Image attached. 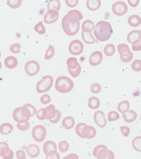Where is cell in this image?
<instances>
[{"mask_svg":"<svg viewBox=\"0 0 141 159\" xmlns=\"http://www.w3.org/2000/svg\"><path fill=\"white\" fill-rule=\"evenodd\" d=\"M94 33L95 38L100 42L108 40L113 33L110 23L105 21H100L96 23Z\"/></svg>","mask_w":141,"mask_h":159,"instance_id":"obj_1","label":"cell"},{"mask_svg":"<svg viewBox=\"0 0 141 159\" xmlns=\"http://www.w3.org/2000/svg\"><path fill=\"white\" fill-rule=\"evenodd\" d=\"M74 86V82L68 77H59L55 80V88L61 93H67L70 92Z\"/></svg>","mask_w":141,"mask_h":159,"instance_id":"obj_2","label":"cell"},{"mask_svg":"<svg viewBox=\"0 0 141 159\" xmlns=\"http://www.w3.org/2000/svg\"><path fill=\"white\" fill-rule=\"evenodd\" d=\"M54 78L50 75L42 77V80L37 83L36 90L39 93H44L49 91L53 86Z\"/></svg>","mask_w":141,"mask_h":159,"instance_id":"obj_3","label":"cell"},{"mask_svg":"<svg viewBox=\"0 0 141 159\" xmlns=\"http://www.w3.org/2000/svg\"><path fill=\"white\" fill-rule=\"evenodd\" d=\"M93 154L98 159H114V153L112 151L108 150L107 147L104 145L96 146L93 151Z\"/></svg>","mask_w":141,"mask_h":159,"instance_id":"obj_4","label":"cell"},{"mask_svg":"<svg viewBox=\"0 0 141 159\" xmlns=\"http://www.w3.org/2000/svg\"><path fill=\"white\" fill-rule=\"evenodd\" d=\"M80 23H68L64 17L62 20V26L65 34L69 36H73L78 33L80 29Z\"/></svg>","mask_w":141,"mask_h":159,"instance_id":"obj_5","label":"cell"},{"mask_svg":"<svg viewBox=\"0 0 141 159\" xmlns=\"http://www.w3.org/2000/svg\"><path fill=\"white\" fill-rule=\"evenodd\" d=\"M32 134L34 139L37 142H42L45 139L46 130L45 126L39 125L33 128Z\"/></svg>","mask_w":141,"mask_h":159,"instance_id":"obj_6","label":"cell"},{"mask_svg":"<svg viewBox=\"0 0 141 159\" xmlns=\"http://www.w3.org/2000/svg\"><path fill=\"white\" fill-rule=\"evenodd\" d=\"M24 69L25 73L29 76H34L39 72L40 66L38 62L33 60L25 63Z\"/></svg>","mask_w":141,"mask_h":159,"instance_id":"obj_7","label":"cell"},{"mask_svg":"<svg viewBox=\"0 0 141 159\" xmlns=\"http://www.w3.org/2000/svg\"><path fill=\"white\" fill-rule=\"evenodd\" d=\"M128 6L125 2L118 1L115 2L112 7L113 13L117 16L125 15L128 11Z\"/></svg>","mask_w":141,"mask_h":159,"instance_id":"obj_8","label":"cell"},{"mask_svg":"<svg viewBox=\"0 0 141 159\" xmlns=\"http://www.w3.org/2000/svg\"><path fill=\"white\" fill-rule=\"evenodd\" d=\"M83 43L79 40H74L71 42L69 45L68 50L73 55H78L82 54L84 50Z\"/></svg>","mask_w":141,"mask_h":159,"instance_id":"obj_9","label":"cell"},{"mask_svg":"<svg viewBox=\"0 0 141 159\" xmlns=\"http://www.w3.org/2000/svg\"><path fill=\"white\" fill-rule=\"evenodd\" d=\"M43 149L44 153L46 155V158H52L57 153V146L53 141H47L44 143Z\"/></svg>","mask_w":141,"mask_h":159,"instance_id":"obj_10","label":"cell"},{"mask_svg":"<svg viewBox=\"0 0 141 159\" xmlns=\"http://www.w3.org/2000/svg\"><path fill=\"white\" fill-rule=\"evenodd\" d=\"M68 23H77L83 19V16L80 11L77 10H71L64 16Z\"/></svg>","mask_w":141,"mask_h":159,"instance_id":"obj_11","label":"cell"},{"mask_svg":"<svg viewBox=\"0 0 141 159\" xmlns=\"http://www.w3.org/2000/svg\"><path fill=\"white\" fill-rule=\"evenodd\" d=\"M59 14L57 10L50 9L48 10L44 16V22L46 24H53L58 20Z\"/></svg>","mask_w":141,"mask_h":159,"instance_id":"obj_12","label":"cell"},{"mask_svg":"<svg viewBox=\"0 0 141 159\" xmlns=\"http://www.w3.org/2000/svg\"><path fill=\"white\" fill-rule=\"evenodd\" d=\"M36 109L34 106L30 104H26L21 108V113L23 116L25 118H29L34 116L36 114Z\"/></svg>","mask_w":141,"mask_h":159,"instance_id":"obj_13","label":"cell"},{"mask_svg":"<svg viewBox=\"0 0 141 159\" xmlns=\"http://www.w3.org/2000/svg\"><path fill=\"white\" fill-rule=\"evenodd\" d=\"M94 120L95 124L101 128L104 127L107 124L104 113L101 111H96L94 113Z\"/></svg>","mask_w":141,"mask_h":159,"instance_id":"obj_14","label":"cell"},{"mask_svg":"<svg viewBox=\"0 0 141 159\" xmlns=\"http://www.w3.org/2000/svg\"><path fill=\"white\" fill-rule=\"evenodd\" d=\"M42 114L44 119L46 120H52L54 118L56 114V110L55 106L51 104L46 107L45 108H43Z\"/></svg>","mask_w":141,"mask_h":159,"instance_id":"obj_15","label":"cell"},{"mask_svg":"<svg viewBox=\"0 0 141 159\" xmlns=\"http://www.w3.org/2000/svg\"><path fill=\"white\" fill-rule=\"evenodd\" d=\"M141 39V30H135L131 31L127 35L128 42L132 44H135L139 42Z\"/></svg>","mask_w":141,"mask_h":159,"instance_id":"obj_16","label":"cell"},{"mask_svg":"<svg viewBox=\"0 0 141 159\" xmlns=\"http://www.w3.org/2000/svg\"><path fill=\"white\" fill-rule=\"evenodd\" d=\"M103 55L102 52L99 51H95L92 53L89 58L90 64L93 66H96L102 62Z\"/></svg>","mask_w":141,"mask_h":159,"instance_id":"obj_17","label":"cell"},{"mask_svg":"<svg viewBox=\"0 0 141 159\" xmlns=\"http://www.w3.org/2000/svg\"><path fill=\"white\" fill-rule=\"evenodd\" d=\"M96 131L95 128L91 125H85L82 131V134L84 139H91L95 137Z\"/></svg>","mask_w":141,"mask_h":159,"instance_id":"obj_18","label":"cell"},{"mask_svg":"<svg viewBox=\"0 0 141 159\" xmlns=\"http://www.w3.org/2000/svg\"><path fill=\"white\" fill-rule=\"evenodd\" d=\"M21 108L18 107L15 108L13 111V116L14 120L18 123H25L29 121V118L23 116L21 113Z\"/></svg>","mask_w":141,"mask_h":159,"instance_id":"obj_19","label":"cell"},{"mask_svg":"<svg viewBox=\"0 0 141 159\" xmlns=\"http://www.w3.org/2000/svg\"><path fill=\"white\" fill-rule=\"evenodd\" d=\"M40 148L36 144H31L28 146L26 150L27 155L31 158H36L40 154Z\"/></svg>","mask_w":141,"mask_h":159,"instance_id":"obj_20","label":"cell"},{"mask_svg":"<svg viewBox=\"0 0 141 159\" xmlns=\"http://www.w3.org/2000/svg\"><path fill=\"white\" fill-rule=\"evenodd\" d=\"M123 118L126 123H131L134 122L137 117V114L132 110H129L126 113L122 114Z\"/></svg>","mask_w":141,"mask_h":159,"instance_id":"obj_21","label":"cell"},{"mask_svg":"<svg viewBox=\"0 0 141 159\" xmlns=\"http://www.w3.org/2000/svg\"><path fill=\"white\" fill-rule=\"evenodd\" d=\"M4 63L6 67L10 69H13L17 66L18 62L15 57L10 56L5 58Z\"/></svg>","mask_w":141,"mask_h":159,"instance_id":"obj_22","label":"cell"},{"mask_svg":"<svg viewBox=\"0 0 141 159\" xmlns=\"http://www.w3.org/2000/svg\"><path fill=\"white\" fill-rule=\"evenodd\" d=\"M117 49L120 56L123 57L127 56L131 52L129 47L127 44H119L117 45Z\"/></svg>","mask_w":141,"mask_h":159,"instance_id":"obj_23","label":"cell"},{"mask_svg":"<svg viewBox=\"0 0 141 159\" xmlns=\"http://www.w3.org/2000/svg\"><path fill=\"white\" fill-rule=\"evenodd\" d=\"M82 31L84 33H90L94 30L95 25L93 21L87 20L84 21L82 23Z\"/></svg>","mask_w":141,"mask_h":159,"instance_id":"obj_24","label":"cell"},{"mask_svg":"<svg viewBox=\"0 0 141 159\" xmlns=\"http://www.w3.org/2000/svg\"><path fill=\"white\" fill-rule=\"evenodd\" d=\"M75 124L74 118L73 116H67L63 119L62 122V126L66 129L73 128Z\"/></svg>","mask_w":141,"mask_h":159,"instance_id":"obj_25","label":"cell"},{"mask_svg":"<svg viewBox=\"0 0 141 159\" xmlns=\"http://www.w3.org/2000/svg\"><path fill=\"white\" fill-rule=\"evenodd\" d=\"M86 4L89 10L95 11L100 7L101 2L100 0H87Z\"/></svg>","mask_w":141,"mask_h":159,"instance_id":"obj_26","label":"cell"},{"mask_svg":"<svg viewBox=\"0 0 141 159\" xmlns=\"http://www.w3.org/2000/svg\"><path fill=\"white\" fill-rule=\"evenodd\" d=\"M128 23L131 26L136 27L139 26L141 23V18L139 16L133 15L130 16L128 19Z\"/></svg>","mask_w":141,"mask_h":159,"instance_id":"obj_27","label":"cell"},{"mask_svg":"<svg viewBox=\"0 0 141 159\" xmlns=\"http://www.w3.org/2000/svg\"><path fill=\"white\" fill-rule=\"evenodd\" d=\"M82 39L86 44H93L96 42L92 33H86L82 31Z\"/></svg>","mask_w":141,"mask_h":159,"instance_id":"obj_28","label":"cell"},{"mask_svg":"<svg viewBox=\"0 0 141 159\" xmlns=\"http://www.w3.org/2000/svg\"><path fill=\"white\" fill-rule=\"evenodd\" d=\"M14 127L9 123H4L0 126V133L4 135H7L12 132Z\"/></svg>","mask_w":141,"mask_h":159,"instance_id":"obj_29","label":"cell"},{"mask_svg":"<svg viewBox=\"0 0 141 159\" xmlns=\"http://www.w3.org/2000/svg\"><path fill=\"white\" fill-rule=\"evenodd\" d=\"M100 102L99 100L95 96L91 97L89 99L88 105L92 109H96L99 107Z\"/></svg>","mask_w":141,"mask_h":159,"instance_id":"obj_30","label":"cell"},{"mask_svg":"<svg viewBox=\"0 0 141 159\" xmlns=\"http://www.w3.org/2000/svg\"><path fill=\"white\" fill-rule=\"evenodd\" d=\"M130 104L129 102L127 101L121 102L118 104L117 109L120 113H126L130 108Z\"/></svg>","mask_w":141,"mask_h":159,"instance_id":"obj_31","label":"cell"},{"mask_svg":"<svg viewBox=\"0 0 141 159\" xmlns=\"http://www.w3.org/2000/svg\"><path fill=\"white\" fill-rule=\"evenodd\" d=\"M61 7L60 2L59 0H50L47 4V9H55L59 11Z\"/></svg>","mask_w":141,"mask_h":159,"instance_id":"obj_32","label":"cell"},{"mask_svg":"<svg viewBox=\"0 0 141 159\" xmlns=\"http://www.w3.org/2000/svg\"><path fill=\"white\" fill-rule=\"evenodd\" d=\"M116 51L115 46L112 44H108L105 47L104 52L105 55L108 57L113 56Z\"/></svg>","mask_w":141,"mask_h":159,"instance_id":"obj_33","label":"cell"},{"mask_svg":"<svg viewBox=\"0 0 141 159\" xmlns=\"http://www.w3.org/2000/svg\"><path fill=\"white\" fill-rule=\"evenodd\" d=\"M67 65L69 68L74 70L77 67L79 64L77 59L74 57H69L67 61Z\"/></svg>","mask_w":141,"mask_h":159,"instance_id":"obj_34","label":"cell"},{"mask_svg":"<svg viewBox=\"0 0 141 159\" xmlns=\"http://www.w3.org/2000/svg\"><path fill=\"white\" fill-rule=\"evenodd\" d=\"M10 151L9 147L6 142H0V156L3 157L6 155Z\"/></svg>","mask_w":141,"mask_h":159,"instance_id":"obj_35","label":"cell"},{"mask_svg":"<svg viewBox=\"0 0 141 159\" xmlns=\"http://www.w3.org/2000/svg\"><path fill=\"white\" fill-rule=\"evenodd\" d=\"M133 148L138 152H141V136L136 137L132 142Z\"/></svg>","mask_w":141,"mask_h":159,"instance_id":"obj_36","label":"cell"},{"mask_svg":"<svg viewBox=\"0 0 141 159\" xmlns=\"http://www.w3.org/2000/svg\"><path fill=\"white\" fill-rule=\"evenodd\" d=\"M23 0H7L8 6L13 9H17L21 6Z\"/></svg>","mask_w":141,"mask_h":159,"instance_id":"obj_37","label":"cell"},{"mask_svg":"<svg viewBox=\"0 0 141 159\" xmlns=\"http://www.w3.org/2000/svg\"><path fill=\"white\" fill-rule=\"evenodd\" d=\"M34 30L39 35H44L46 33V29L45 26L41 21L34 26Z\"/></svg>","mask_w":141,"mask_h":159,"instance_id":"obj_38","label":"cell"},{"mask_svg":"<svg viewBox=\"0 0 141 159\" xmlns=\"http://www.w3.org/2000/svg\"><path fill=\"white\" fill-rule=\"evenodd\" d=\"M69 73L70 74L71 76L73 78H76L80 75L82 71V67L79 64H78L77 67L74 70L70 69L68 68Z\"/></svg>","mask_w":141,"mask_h":159,"instance_id":"obj_39","label":"cell"},{"mask_svg":"<svg viewBox=\"0 0 141 159\" xmlns=\"http://www.w3.org/2000/svg\"><path fill=\"white\" fill-rule=\"evenodd\" d=\"M55 54V48L52 45H50L49 47L46 50L45 55V59L46 60L51 59Z\"/></svg>","mask_w":141,"mask_h":159,"instance_id":"obj_40","label":"cell"},{"mask_svg":"<svg viewBox=\"0 0 141 159\" xmlns=\"http://www.w3.org/2000/svg\"><path fill=\"white\" fill-rule=\"evenodd\" d=\"M132 69L135 72H139L141 71V61L140 60H135L132 63Z\"/></svg>","mask_w":141,"mask_h":159,"instance_id":"obj_41","label":"cell"},{"mask_svg":"<svg viewBox=\"0 0 141 159\" xmlns=\"http://www.w3.org/2000/svg\"><path fill=\"white\" fill-rule=\"evenodd\" d=\"M69 144L66 141H63L60 142L59 144V150L62 153L67 152L68 151Z\"/></svg>","mask_w":141,"mask_h":159,"instance_id":"obj_42","label":"cell"},{"mask_svg":"<svg viewBox=\"0 0 141 159\" xmlns=\"http://www.w3.org/2000/svg\"><path fill=\"white\" fill-rule=\"evenodd\" d=\"M21 44L19 43H15L11 44L10 46V50L11 52L14 54H16L20 52Z\"/></svg>","mask_w":141,"mask_h":159,"instance_id":"obj_43","label":"cell"},{"mask_svg":"<svg viewBox=\"0 0 141 159\" xmlns=\"http://www.w3.org/2000/svg\"><path fill=\"white\" fill-rule=\"evenodd\" d=\"M108 120L111 122L116 121L120 118V115L116 111H111L108 113Z\"/></svg>","mask_w":141,"mask_h":159,"instance_id":"obj_44","label":"cell"},{"mask_svg":"<svg viewBox=\"0 0 141 159\" xmlns=\"http://www.w3.org/2000/svg\"><path fill=\"white\" fill-rule=\"evenodd\" d=\"M86 125H87L84 123H79L76 125V128H75V131H76V134H77L78 136L84 139V137L83 136L82 134V129H83L84 127Z\"/></svg>","mask_w":141,"mask_h":159,"instance_id":"obj_45","label":"cell"},{"mask_svg":"<svg viewBox=\"0 0 141 159\" xmlns=\"http://www.w3.org/2000/svg\"><path fill=\"white\" fill-rule=\"evenodd\" d=\"M102 86L97 83H94L90 86L91 92L94 94H98L100 92Z\"/></svg>","mask_w":141,"mask_h":159,"instance_id":"obj_46","label":"cell"},{"mask_svg":"<svg viewBox=\"0 0 141 159\" xmlns=\"http://www.w3.org/2000/svg\"><path fill=\"white\" fill-rule=\"evenodd\" d=\"M61 116V113L60 111H59L58 110H56V114H55V117L52 120H49L51 123H53V124H55V123H57L59 120Z\"/></svg>","mask_w":141,"mask_h":159,"instance_id":"obj_47","label":"cell"},{"mask_svg":"<svg viewBox=\"0 0 141 159\" xmlns=\"http://www.w3.org/2000/svg\"><path fill=\"white\" fill-rule=\"evenodd\" d=\"M30 125V124L29 122L28 121L25 124H21L20 123H18L16 125V126L21 131H25L28 129Z\"/></svg>","mask_w":141,"mask_h":159,"instance_id":"obj_48","label":"cell"},{"mask_svg":"<svg viewBox=\"0 0 141 159\" xmlns=\"http://www.w3.org/2000/svg\"><path fill=\"white\" fill-rule=\"evenodd\" d=\"M40 100L42 104H49L51 102V98L49 94H45L42 95Z\"/></svg>","mask_w":141,"mask_h":159,"instance_id":"obj_49","label":"cell"},{"mask_svg":"<svg viewBox=\"0 0 141 159\" xmlns=\"http://www.w3.org/2000/svg\"><path fill=\"white\" fill-rule=\"evenodd\" d=\"M120 57L121 60L122 62L124 63H129L132 61L134 58V54L132 52H130L129 55H128L127 56L123 57L120 56Z\"/></svg>","mask_w":141,"mask_h":159,"instance_id":"obj_50","label":"cell"},{"mask_svg":"<svg viewBox=\"0 0 141 159\" xmlns=\"http://www.w3.org/2000/svg\"><path fill=\"white\" fill-rule=\"evenodd\" d=\"M65 2L69 7H74L77 6L78 0H65Z\"/></svg>","mask_w":141,"mask_h":159,"instance_id":"obj_51","label":"cell"},{"mask_svg":"<svg viewBox=\"0 0 141 159\" xmlns=\"http://www.w3.org/2000/svg\"><path fill=\"white\" fill-rule=\"evenodd\" d=\"M121 132L123 135L125 137L128 136L130 133V129L126 126H122L120 127Z\"/></svg>","mask_w":141,"mask_h":159,"instance_id":"obj_52","label":"cell"},{"mask_svg":"<svg viewBox=\"0 0 141 159\" xmlns=\"http://www.w3.org/2000/svg\"><path fill=\"white\" fill-rule=\"evenodd\" d=\"M16 157L17 159H26L25 152L22 150H18L16 152Z\"/></svg>","mask_w":141,"mask_h":159,"instance_id":"obj_53","label":"cell"},{"mask_svg":"<svg viewBox=\"0 0 141 159\" xmlns=\"http://www.w3.org/2000/svg\"><path fill=\"white\" fill-rule=\"evenodd\" d=\"M132 48L133 51L135 52L141 51V39L136 44H132Z\"/></svg>","mask_w":141,"mask_h":159,"instance_id":"obj_54","label":"cell"},{"mask_svg":"<svg viewBox=\"0 0 141 159\" xmlns=\"http://www.w3.org/2000/svg\"><path fill=\"white\" fill-rule=\"evenodd\" d=\"M127 2L130 6L135 7L139 4V0H127Z\"/></svg>","mask_w":141,"mask_h":159,"instance_id":"obj_55","label":"cell"},{"mask_svg":"<svg viewBox=\"0 0 141 159\" xmlns=\"http://www.w3.org/2000/svg\"><path fill=\"white\" fill-rule=\"evenodd\" d=\"M43 109V108L39 110L36 113L37 117L39 120H45L44 116H43V114H42V110Z\"/></svg>","mask_w":141,"mask_h":159,"instance_id":"obj_56","label":"cell"},{"mask_svg":"<svg viewBox=\"0 0 141 159\" xmlns=\"http://www.w3.org/2000/svg\"><path fill=\"white\" fill-rule=\"evenodd\" d=\"M14 152L11 150H10L9 152L6 155L3 157V159H13L14 157Z\"/></svg>","mask_w":141,"mask_h":159,"instance_id":"obj_57","label":"cell"},{"mask_svg":"<svg viewBox=\"0 0 141 159\" xmlns=\"http://www.w3.org/2000/svg\"><path fill=\"white\" fill-rule=\"evenodd\" d=\"M2 63H1V62L0 61V70L1 69V68H2Z\"/></svg>","mask_w":141,"mask_h":159,"instance_id":"obj_58","label":"cell"},{"mask_svg":"<svg viewBox=\"0 0 141 159\" xmlns=\"http://www.w3.org/2000/svg\"><path fill=\"white\" fill-rule=\"evenodd\" d=\"M1 57V52H0V58Z\"/></svg>","mask_w":141,"mask_h":159,"instance_id":"obj_59","label":"cell"}]
</instances>
